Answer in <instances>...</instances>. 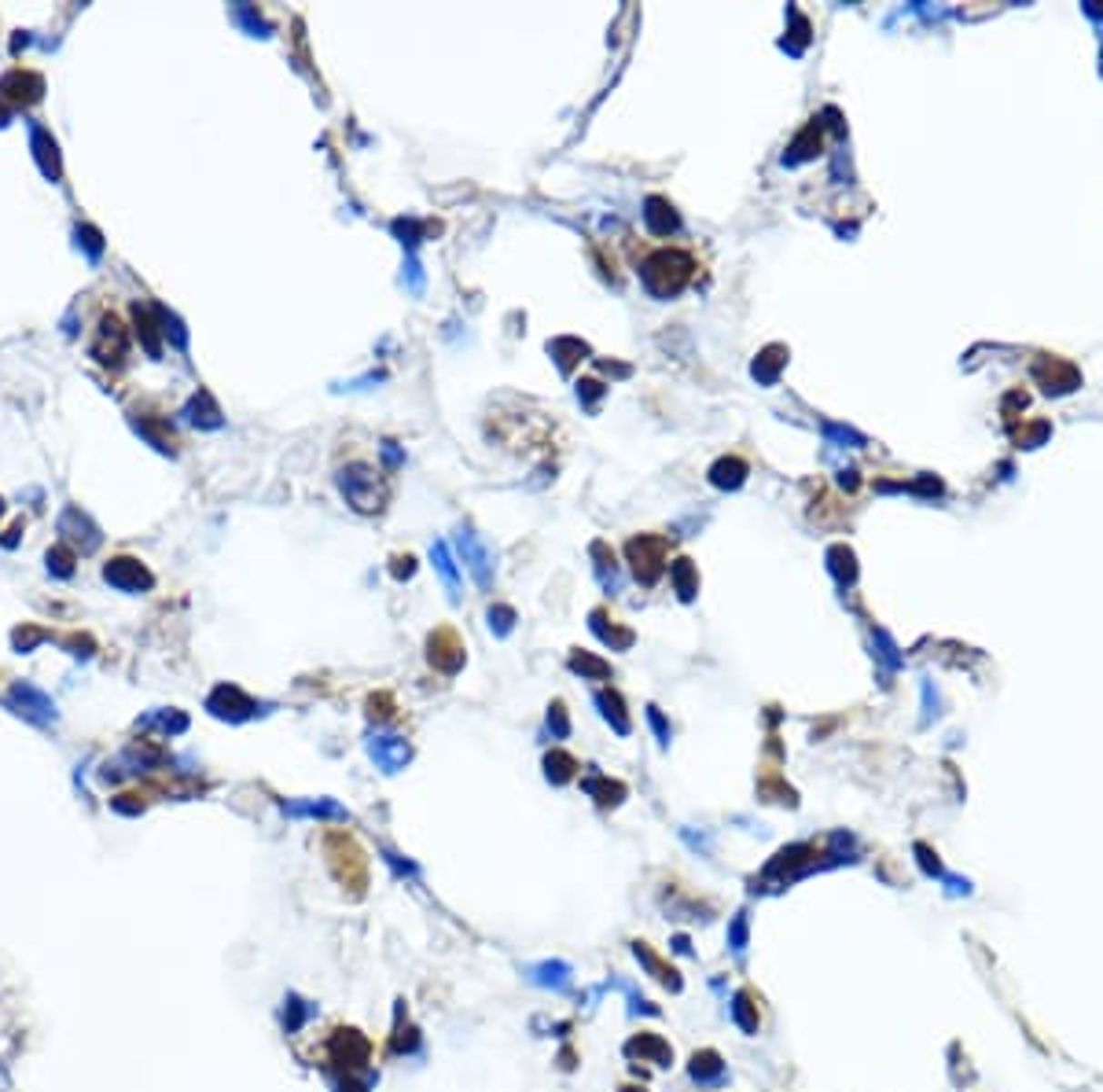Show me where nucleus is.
Masks as SVG:
<instances>
[{"label": "nucleus", "mask_w": 1103, "mask_h": 1092, "mask_svg": "<svg viewBox=\"0 0 1103 1092\" xmlns=\"http://www.w3.org/2000/svg\"><path fill=\"white\" fill-rule=\"evenodd\" d=\"M643 280L655 295H677L692 280V258L677 250H663L643 265Z\"/></svg>", "instance_id": "f257e3e1"}, {"label": "nucleus", "mask_w": 1103, "mask_h": 1092, "mask_svg": "<svg viewBox=\"0 0 1103 1092\" xmlns=\"http://www.w3.org/2000/svg\"><path fill=\"white\" fill-rule=\"evenodd\" d=\"M663 552H666V541H659V537H640V541H632V544H629V560H632L636 578L655 581L659 571H663Z\"/></svg>", "instance_id": "f03ea898"}, {"label": "nucleus", "mask_w": 1103, "mask_h": 1092, "mask_svg": "<svg viewBox=\"0 0 1103 1092\" xmlns=\"http://www.w3.org/2000/svg\"><path fill=\"white\" fill-rule=\"evenodd\" d=\"M126 353V328L118 317H104L100 320V331H96V342H92V357L104 360V364H118Z\"/></svg>", "instance_id": "7ed1b4c3"}, {"label": "nucleus", "mask_w": 1103, "mask_h": 1092, "mask_svg": "<svg viewBox=\"0 0 1103 1092\" xmlns=\"http://www.w3.org/2000/svg\"><path fill=\"white\" fill-rule=\"evenodd\" d=\"M12 699H15V706H19V713H23V717H30V721H37V724L56 721V706H52V699H48L45 692H37L34 684H15Z\"/></svg>", "instance_id": "20e7f679"}, {"label": "nucleus", "mask_w": 1103, "mask_h": 1092, "mask_svg": "<svg viewBox=\"0 0 1103 1092\" xmlns=\"http://www.w3.org/2000/svg\"><path fill=\"white\" fill-rule=\"evenodd\" d=\"M625 1052L636 1059L640 1056V1063H655V1067H670V1059H673V1048L659 1037V1034H636L629 1045H625Z\"/></svg>", "instance_id": "39448f33"}, {"label": "nucleus", "mask_w": 1103, "mask_h": 1092, "mask_svg": "<svg viewBox=\"0 0 1103 1092\" xmlns=\"http://www.w3.org/2000/svg\"><path fill=\"white\" fill-rule=\"evenodd\" d=\"M430 662H438L441 670H456L460 662H464V648H460L452 629H438L430 636Z\"/></svg>", "instance_id": "423d86ee"}, {"label": "nucleus", "mask_w": 1103, "mask_h": 1092, "mask_svg": "<svg viewBox=\"0 0 1103 1092\" xmlns=\"http://www.w3.org/2000/svg\"><path fill=\"white\" fill-rule=\"evenodd\" d=\"M104 578L111 581V585H118V589H144V585H151V578H147V571L137 563V560H111L107 563V571H104Z\"/></svg>", "instance_id": "0eeeda50"}, {"label": "nucleus", "mask_w": 1103, "mask_h": 1092, "mask_svg": "<svg viewBox=\"0 0 1103 1092\" xmlns=\"http://www.w3.org/2000/svg\"><path fill=\"white\" fill-rule=\"evenodd\" d=\"M526 978L533 986H544V989H567L571 986V967L563 960H544V964L526 967Z\"/></svg>", "instance_id": "6e6552de"}, {"label": "nucleus", "mask_w": 1103, "mask_h": 1092, "mask_svg": "<svg viewBox=\"0 0 1103 1092\" xmlns=\"http://www.w3.org/2000/svg\"><path fill=\"white\" fill-rule=\"evenodd\" d=\"M0 93H8L12 100H37L41 96V77L37 74H30V70H12L8 77H5V85H0Z\"/></svg>", "instance_id": "1a4fd4ad"}, {"label": "nucleus", "mask_w": 1103, "mask_h": 1092, "mask_svg": "<svg viewBox=\"0 0 1103 1092\" xmlns=\"http://www.w3.org/2000/svg\"><path fill=\"white\" fill-rule=\"evenodd\" d=\"M692 1081L703 1085V1088L721 1085V1081H724V1063H721V1056H717V1052H695V1059H692Z\"/></svg>", "instance_id": "9d476101"}, {"label": "nucleus", "mask_w": 1103, "mask_h": 1092, "mask_svg": "<svg viewBox=\"0 0 1103 1092\" xmlns=\"http://www.w3.org/2000/svg\"><path fill=\"white\" fill-rule=\"evenodd\" d=\"M636 956L643 960V967H648V971H652V975H655L659 982H666V986L681 989V978H677V971H673V967H670L666 960H659V956H655V953H652L648 945H643V942H636Z\"/></svg>", "instance_id": "9b49d317"}, {"label": "nucleus", "mask_w": 1103, "mask_h": 1092, "mask_svg": "<svg viewBox=\"0 0 1103 1092\" xmlns=\"http://www.w3.org/2000/svg\"><path fill=\"white\" fill-rule=\"evenodd\" d=\"M372 754H376V762H379L387 773H394V769H398V765L409 758V747H405L401 740H394V743H387V740H383V743H372Z\"/></svg>", "instance_id": "f8f14e48"}, {"label": "nucleus", "mask_w": 1103, "mask_h": 1092, "mask_svg": "<svg viewBox=\"0 0 1103 1092\" xmlns=\"http://www.w3.org/2000/svg\"><path fill=\"white\" fill-rule=\"evenodd\" d=\"M732 1019L740 1023V1030H744V1034H754V1030H758V1012L751 1008V996H747V993L735 996V1005H732Z\"/></svg>", "instance_id": "ddd939ff"}, {"label": "nucleus", "mask_w": 1103, "mask_h": 1092, "mask_svg": "<svg viewBox=\"0 0 1103 1092\" xmlns=\"http://www.w3.org/2000/svg\"><path fill=\"white\" fill-rule=\"evenodd\" d=\"M288 813H306V816H331V821H342L346 809L335 805V802H302V805H288Z\"/></svg>", "instance_id": "4468645a"}, {"label": "nucleus", "mask_w": 1103, "mask_h": 1092, "mask_svg": "<svg viewBox=\"0 0 1103 1092\" xmlns=\"http://www.w3.org/2000/svg\"><path fill=\"white\" fill-rule=\"evenodd\" d=\"M309 1016H313V1008L306 1005V1000L291 996V1005H288V1012H284V1026H288V1030L295 1034V1030H299V1026H302V1023H306Z\"/></svg>", "instance_id": "2eb2a0df"}, {"label": "nucleus", "mask_w": 1103, "mask_h": 1092, "mask_svg": "<svg viewBox=\"0 0 1103 1092\" xmlns=\"http://www.w3.org/2000/svg\"><path fill=\"white\" fill-rule=\"evenodd\" d=\"M34 144H37V151H41L45 169H48V173H59V162H56V144H52L45 133H37V140H34Z\"/></svg>", "instance_id": "dca6fc26"}, {"label": "nucleus", "mask_w": 1103, "mask_h": 1092, "mask_svg": "<svg viewBox=\"0 0 1103 1092\" xmlns=\"http://www.w3.org/2000/svg\"><path fill=\"white\" fill-rule=\"evenodd\" d=\"M728 942H732V949H735V953H744V945H747V920H744V916H740V920L732 924V931H728Z\"/></svg>", "instance_id": "f3484780"}, {"label": "nucleus", "mask_w": 1103, "mask_h": 1092, "mask_svg": "<svg viewBox=\"0 0 1103 1092\" xmlns=\"http://www.w3.org/2000/svg\"><path fill=\"white\" fill-rule=\"evenodd\" d=\"M70 563H74V552H66V549L48 552V567H56V574H70Z\"/></svg>", "instance_id": "a211bd4d"}, {"label": "nucleus", "mask_w": 1103, "mask_h": 1092, "mask_svg": "<svg viewBox=\"0 0 1103 1092\" xmlns=\"http://www.w3.org/2000/svg\"><path fill=\"white\" fill-rule=\"evenodd\" d=\"M548 762H556V773H548V776H556V780H567L571 769H574V762L567 754H556V758H548Z\"/></svg>", "instance_id": "6ab92c4d"}, {"label": "nucleus", "mask_w": 1103, "mask_h": 1092, "mask_svg": "<svg viewBox=\"0 0 1103 1092\" xmlns=\"http://www.w3.org/2000/svg\"><path fill=\"white\" fill-rule=\"evenodd\" d=\"M0 511H5V508H0Z\"/></svg>", "instance_id": "aec40b11"}]
</instances>
